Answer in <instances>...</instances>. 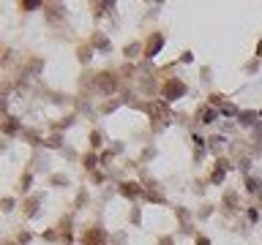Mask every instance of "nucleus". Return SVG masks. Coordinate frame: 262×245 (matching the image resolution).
I'll list each match as a JSON object with an SVG mask.
<instances>
[{
    "mask_svg": "<svg viewBox=\"0 0 262 245\" xmlns=\"http://www.w3.org/2000/svg\"><path fill=\"white\" fill-rule=\"evenodd\" d=\"M196 245H210L208 237H196Z\"/></svg>",
    "mask_w": 262,
    "mask_h": 245,
    "instance_id": "8",
    "label": "nucleus"
},
{
    "mask_svg": "<svg viewBox=\"0 0 262 245\" xmlns=\"http://www.w3.org/2000/svg\"><path fill=\"white\" fill-rule=\"evenodd\" d=\"M249 191H251V193L259 191V183H257V180H249Z\"/></svg>",
    "mask_w": 262,
    "mask_h": 245,
    "instance_id": "7",
    "label": "nucleus"
},
{
    "mask_svg": "<svg viewBox=\"0 0 262 245\" xmlns=\"http://www.w3.org/2000/svg\"><path fill=\"white\" fill-rule=\"evenodd\" d=\"M161 44H164V38L161 36H153L150 41H147V55H156L161 49Z\"/></svg>",
    "mask_w": 262,
    "mask_h": 245,
    "instance_id": "4",
    "label": "nucleus"
},
{
    "mask_svg": "<svg viewBox=\"0 0 262 245\" xmlns=\"http://www.w3.org/2000/svg\"><path fill=\"white\" fill-rule=\"evenodd\" d=\"M259 55H262V44H259Z\"/></svg>",
    "mask_w": 262,
    "mask_h": 245,
    "instance_id": "9",
    "label": "nucleus"
},
{
    "mask_svg": "<svg viewBox=\"0 0 262 245\" xmlns=\"http://www.w3.org/2000/svg\"><path fill=\"white\" fill-rule=\"evenodd\" d=\"M82 242L85 245H106V232L101 226H90L85 232V237H82Z\"/></svg>",
    "mask_w": 262,
    "mask_h": 245,
    "instance_id": "1",
    "label": "nucleus"
},
{
    "mask_svg": "<svg viewBox=\"0 0 262 245\" xmlns=\"http://www.w3.org/2000/svg\"><path fill=\"white\" fill-rule=\"evenodd\" d=\"M183 93H186V85L180 79H169L167 85H164V98H169V101L172 98H180Z\"/></svg>",
    "mask_w": 262,
    "mask_h": 245,
    "instance_id": "3",
    "label": "nucleus"
},
{
    "mask_svg": "<svg viewBox=\"0 0 262 245\" xmlns=\"http://www.w3.org/2000/svg\"><path fill=\"white\" fill-rule=\"evenodd\" d=\"M14 131H16V122L8 120V122H6V134H14Z\"/></svg>",
    "mask_w": 262,
    "mask_h": 245,
    "instance_id": "6",
    "label": "nucleus"
},
{
    "mask_svg": "<svg viewBox=\"0 0 262 245\" xmlns=\"http://www.w3.org/2000/svg\"><path fill=\"white\" fill-rule=\"evenodd\" d=\"M126 196H139V185L137 183H123V188H120Z\"/></svg>",
    "mask_w": 262,
    "mask_h": 245,
    "instance_id": "5",
    "label": "nucleus"
},
{
    "mask_svg": "<svg viewBox=\"0 0 262 245\" xmlns=\"http://www.w3.org/2000/svg\"><path fill=\"white\" fill-rule=\"evenodd\" d=\"M96 87L101 90L104 95H110V93H115V87H118V79H115V74H98Z\"/></svg>",
    "mask_w": 262,
    "mask_h": 245,
    "instance_id": "2",
    "label": "nucleus"
}]
</instances>
